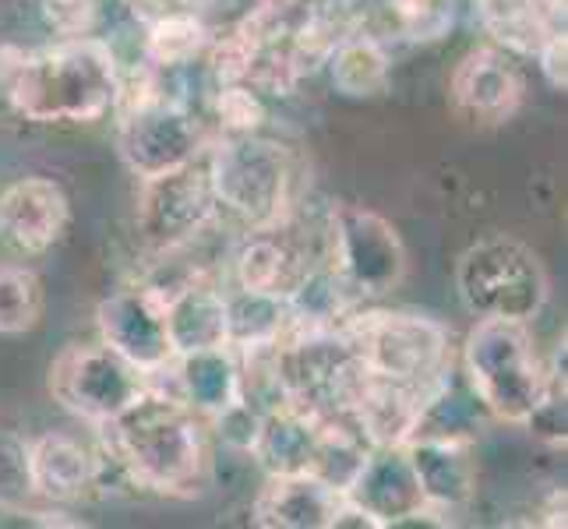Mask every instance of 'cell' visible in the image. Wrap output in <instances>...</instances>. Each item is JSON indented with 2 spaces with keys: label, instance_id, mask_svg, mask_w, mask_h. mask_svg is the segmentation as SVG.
<instances>
[{
  "label": "cell",
  "instance_id": "cell-1",
  "mask_svg": "<svg viewBox=\"0 0 568 529\" xmlns=\"http://www.w3.org/2000/svg\"><path fill=\"white\" fill-rule=\"evenodd\" d=\"M103 448L134 487L191 498L209 480V441L199 414L173 391L145 388L124 414L100 424Z\"/></svg>",
  "mask_w": 568,
  "mask_h": 529
},
{
  "label": "cell",
  "instance_id": "cell-2",
  "mask_svg": "<svg viewBox=\"0 0 568 529\" xmlns=\"http://www.w3.org/2000/svg\"><path fill=\"white\" fill-rule=\"evenodd\" d=\"M116 92L113 50L95 35H78L18 57L4 100L32 124H92L113 110Z\"/></svg>",
  "mask_w": 568,
  "mask_h": 529
},
{
  "label": "cell",
  "instance_id": "cell-3",
  "mask_svg": "<svg viewBox=\"0 0 568 529\" xmlns=\"http://www.w3.org/2000/svg\"><path fill=\"white\" fill-rule=\"evenodd\" d=\"M463 375L487 414L523 427L551 388V367L540 364L530 325L523 322H477L469 328Z\"/></svg>",
  "mask_w": 568,
  "mask_h": 529
},
{
  "label": "cell",
  "instance_id": "cell-4",
  "mask_svg": "<svg viewBox=\"0 0 568 529\" xmlns=\"http://www.w3.org/2000/svg\"><path fill=\"white\" fill-rule=\"evenodd\" d=\"M456 293L477 322L530 325L547 304V272L530 244L491 233L459 254Z\"/></svg>",
  "mask_w": 568,
  "mask_h": 529
},
{
  "label": "cell",
  "instance_id": "cell-5",
  "mask_svg": "<svg viewBox=\"0 0 568 529\" xmlns=\"http://www.w3.org/2000/svg\"><path fill=\"white\" fill-rule=\"evenodd\" d=\"M113 110H116V149H121L124 166L139 181L202 160L199 121L178 100H166L160 85L149 78V71L142 74V89L128 85L121 74V92H116Z\"/></svg>",
  "mask_w": 568,
  "mask_h": 529
},
{
  "label": "cell",
  "instance_id": "cell-6",
  "mask_svg": "<svg viewBox=\"0 0 568 529\" xmlns=\"http://www.w3.org/2000/svg\"><path fill=\"white\" fill-rule=\"evenodd\" d=\"M343 336L357 360L378 378H392L417 388H438L453 375L448 332L420 315L403 311H371L343 322Z\"/></svg>",
  "mask_w": 568,
  "mask_h": 529
},
{
  "label": "cell",
  "instance_id": "cell-7",
  "mask_svg": "<svg viewBox=\"0 0 568 529\" xmlns=\"http://www.w3.org/2000/svg\"><path fill=\"white\" fill-rule=\"evenodd\" d=\"M209 181L215 202L247 230H265L283 223L290 194V160L283 145L254 139V134H230L209 155Z\"/></svg>",
  "mask_w": 568,
  "mask_h": 529
},
{
  "label": "cell",
  "instance_id": "cell-8",
  "mask_svg": "<svg viewBox=\"0 0 568 529\" xmlns=\"http://www.w3.org/2000/svg\"><path fill=\"white\" fill-rule=\"evenodd\" d=\"M325 268L354 301L385 297L406 276V247L396 226L361 205H339L325 230Z\"/></svg>",
  "mask_w": 568,
  "mask_h": 529
},
{
  "label": "cell",
  "instance_id": "cell-9",
  "mask_svg": "<svg viewBox=\"0 0 568 529\" xmlns=\"http://www.w3.org/2000/svg\"><path fill=\"white\" fill-rule=\"evenodd\" d=\"M149 375L121 353L100 346H71L50 367V391L68 414L100 427L142 396Z\"/></svg>",
  "mask_w": 568,
  "mask_h": 529
},
{
  "label": "cell",
  "instance_id": "cell-10",
  "mask_svg": "<svg viewBox=\"0 0 568 529\" xmlns=\"http://www.w3.org/2000/svg\"><path fill=\"white\" fill-rule=\"evenodd\" d=\"M215 212H220V202H215L209 166L202 160L142 181L139 233L160 254L191 244L199 233H205Z\"/></svg>",
  "mask_w": 568,
  "mask_h": 529
},
{
  "label": "cell",
  "instance_id": "cell-11",
  "mask_svg": "<svg viewBox=\"0 0 568 529\" xmlns=\"http://www.w3.org/2000/svg\"><path fill=\"white\" fill-rule=\"evenodd\" d=\"M100 336L145 375H155L173 360L166 336V297L155 286L116 289L95 311Z\"/></svg>",
  "mask_w": 568,
  "mask_h": 529
},
{
  "label": "cell",
  "instance_id": "cell-12",
  "mask_svg": "<svg viewBox=\"0 0 568 529\" xmlns=\"http://www.w3.org/2000/svg\"><path fill=\"white\" fill-rule=\"evenodd\" d=\"M343 501L364 512L371 526H396L430 516L403 445L367 448L354 477L343 487Z\"/></svg>",
  "mask_w": 568,
  "mask_h": 529
},
{
  "label": "cell",
  "instance_id": "cell-13",
  "mask_svg": "<svg viewBox=\"0 0 568 529\" xmlns=\"http://www.w3.org/2000/svg\"><path fill=\"white\" fill-rule=\"evenodd\" d=\"M71 202L50 176H22L0 191V244L18 258L47 254L64 237Z\"/></svg>",
  "mask_w": 568,
  "mask_h": 529
},
{
  "label": "cell",
  "instance_id": "cell-14",
  "mask_svg": "<svg viewBox=\"0 0 568 529\" xmlns=\"http://www.w3.org/2000/svg\"><path fill=\"white\" fill-rule=\"evenodd\" d=\"M453 106L463 121L491 128L505 124L523 103V78L501 47L469 50L453 71Z\"/></svg>",
  "mask_w": 568,
  "mask_h": 529
},
{
  "label": "cell",
  "instance_id": "cell-15",
  "mask_svg": "<svg viewBox=\"0 0 568 529\" xmlns=\"http://www.w3.org/2000/svg\"><path fill=\"white\" fill-rule=\"evenodd\" d=\"M403 448L417 474L427 512H453L477 495V466L466 438L417 435Z\"/></svg>",
  "mask_w": 568,
  "mask_h": 529
},
{
  "label": "cell",
  "instance_id": "cell-16",
  "mask_svg": "<svg viewBox=\"0 0 568 529\" xmlns=\"http://www.w3.org/2000/svg\"><path fill=\"white\" fill-rule=\"evenodd\" d=\"M166 336L173 357L230 346V307L226 293L205 279H187L166 293Z\"/></svg>",
  "mask_w": 568,
  "mask_h": 529
},
{
  "label": "cell",
  "instance_id": "cell-17",
  "mask_svg": "<svg viewBox=\"0 0 568 529\" xmlns=\"http://www.w3.org/2000/svg\"><path fill=\"white\" fill-rule=\"evenodd\" d=\"M32 448V480L39 501H78L100 487L103 456L100 445H85L71 435H43L29 441Z\"/></svg>",
  "mask_w": 568,
  "mask_h": 529
},
{
  "label": "cell",
  "instance_id": "cell-18",
  "mask_svg": "<svg viewBox=\"0 0 568 529\" xmlns=\"http://www.w3.org/2000/svg\"><path fill=\"white\" fill-rule=\"evenodd\" d=\"M343 508V491L315 474L268 477L254 501V522L268 529H332Z\"/></svg>",
  "mask_w": 568,
  "mask_h": 529
},
{
  "label": "cell",
  "instance_id": "cell-19",
  "mask_svg": "<svg viewBox=\"0 0 568 529\" xmlns=\"http://www.w3.org/2000/svg\"><path fill=\"white\" fill-rule=\"evenodd\" d=\"M315 268L307 254L280 233L276 226L254 230V237L237 251V283L251 293H268V297L286 301L293 289L304 283L307 272Z\"/></svg>",
  "mask_w": 568,
  "mask_h": 529
},
{
  "label": "cell",
  "instance_id": "cell-20",
  "mask_svg": "<svg viewBox=\"0 0 568 529\" xmlns=\"http://www.w3.org/2000/svg\"><path fill=\"white\" fill-rule=\"evenodd\" d=\"M173 396L184 399L194 414H223L233 403L244 399L241 391V364L233 360L230 346L187 353V357L170 360Z\"/></svg>",
  "mask_w": 568,
  "mask_h": 529
},
{
  "label": "cell",
  "instance_id": "cell-21",
  "mask_svg": "<svg viewBox=\"0 0 568 529\" xmlns=\"http://www.w3.org/2000/svg\"><path fill=\"white\" fill-rule=\"evenodd\" d=\"M477 18L495 47L537 53L547 35L565 29V0H477Z\"/></svg>",
  "mask_w": 568,
  "mask_h": 529
},
{
  "label": "cell",
  "instance_id": "cell-22",
  "mask_svg": "<svg viewBox=\"0 0 568 529\" xmlns=\"http://www.w3.org/2000/svg\"><path fill=\"white\" fill-rule=\"evenodd\" d=\"M212 32L194 11H163L149 22V35H145V64L160 68V71H173L184 68L191 61L209 50Z\"/></svg>",
  "mask_w": 568,
  "mask_h": 529
},
{
  "label": "cell",
  "instance_id": "cell-23",
  "mask_svg": "<svg viewBox=\"0 0 568 529\" xmlns=\"http://www.w3.org/2000/svg\"><path fill=\"white\" fill-rule=\"evenodd\" d=\"M328 71L339 95L371 100V95H382L388 85V53L367 35L343 39L328 53Z\"/></svg>",
  "mask_w": 568,
  "mask_h": 529
},
{
  "label": "cell",
  "instance_id": "cell-24",
  "mask_svg": "<svg viewBox=\"0 0 568 529\" xmlns=\"http://www.w3.org/2000/svg\"><path fill=\"white\" fill-rule=\"evenodd\" d=\"M43 318V283L26 265H0V336H22Z\"/></svg>",
  "mask_w": 568,
  "mask_h": 529
},
{
  "label": "cell",
  "instance_id": "cell-25",
  "mask_svg": "<svg viewBox=\"0 0 568 529\" xmlns=\"http://www.w3.org/2000/svg\"><path fill=\"white\" fill-rule=\"evenodd\" d=\"M36 480H32V448L22 435L0 427V508L14 516H32Z\"/></svg>",
  "mask_w": 568,
  "mask_h": 529
},
{
  "label": "cell",
  "instance_id": "cell-26",
  "mask_svg": "<svg viewBox=\"0 0 568 529\" xmlns=\"http://www.w3.org/2000/svg\"><path fill=\"white\" fill-rule=\"evenodd\" d=\"M212 110L226 134H258L265 124L262 95L244 82L220 85V92H215V100H212Z\"/></svg>",
  "mask_w": 568,
  "mask_h": 529
},
{
  "label": "cell",
  "instance_id": "cell-27",
  "mask_svg": "<svg viewBox=\"0 0 568 529\" xmlns=\"http://www.w3.org/2000/svg\"><path fill=\"white\" fill-rule=\"evenodd\" d=\"M392 11L399 18V29L414 43L442 39L453 26V0H392Z\"/></svg>",
  "mask_w": 568,
  "mask_h": 529
},
{
  "label": "cell",
  "instance_id": "cell-28",
  "mask_svg": "<svg viewBox=\"0 0 568 529\" xmlns=\"http://www.w3.org/2000/svg\"><path fill=\"white\" fill-rule=\"evenodd\" d=\"M43 18L61 39L92 35L100 22V0H43Z\"/></svg>",
  "mask_w": 568,
  "mask_h": 529
},
{
  "label": "cell",
  "instance_id": "cell-29",
  "mask_svg": "<svg viewBox=\"0 0 568 529\" xmlns=\"http://www.w3.org/2000/svg\"><path fill=\"white\" fill-rule=\"evenodd\" d=\"M537 61H540V71L547 78V85L565 92L568 89V68H565V61H568V43H565V29L561 32H551V35L544 39L540 50H537Z\"/></svg>",
  "mask_w": 568,
  "mask_h": 529
}]
</instances>
